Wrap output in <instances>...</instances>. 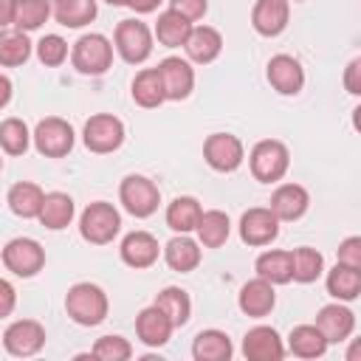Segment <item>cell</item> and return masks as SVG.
<instances>
[{"label": "cell", "instance_id": "30bf717a", "mask_svg": "<svg viewBox=\"0 0 361 361\" xmlns=\"http://www.w3.org/2000/svg\"><path fill=\"white\" fill-rule=\"evenodd\" d=\"M45 327L37 319H17L3 330V350L14 358H31L45 347Z\"/></svg>", "mask_w": 361, "mask_h": 361}, {"label": "cell", "instance_id": "cb8c5ba5", "mask_svg": "<svg viewBox=\"0 0 361 361\" xmlns=\"http://www.w3.org/2000/svg\"><path fill=\"white\" fill-rule=\"evenodd\" d=\"M254 271H257V276L268 279L271 285H288V282H293V254L282 251V248H268L257 257Z\"/></svg>", "mask_w": 361, "mask_h": 361}, {"label": "cell", "instance_id": "f907efd6", "mask_svg": "<svg viewBox=\"0 0 361 361\" xmlns=\"http://www.w3.org/2000/svg\"><path fill=\"white\" fill-rule=\"evenodd\" d=\"M353 127H355V133H361V104L353 110Z\"/></svg>", "mask_w": 361, "mask_h": 361}, {"label": "cell", "instance_id": "9c48e42d", "mask_svg": "<svg viewBox=\"0 0 361 361\" xmlns=\"http://www.w3.org/2000/svg\"><path fill=\"white\" fill-rule=\"evenodd\" d=\"M3 265L14 276L31 279L45 268V248L31 237H14L3 248Z\"/></svg>", "mask_w": 361, "mask_h": 361}, {"label": "cell", "instance_id": "9a60e30c", "mask_svg": "<svg viewBox=\"0 0 361 361\" xmlns=\"http://www.w3.org/2000/svg\"><path fill=\"white\" fill-rule=\"evenodd\" d=\"M164 254V248L158 245V240L149 234V231H130L121 237V245H118V257L124 265L135 268V271H144V268H152L158 262V257Z\"/></svg>", "mask_w": 361, "mask_h": 361}, {"label": "cell", "instance_id": "603a6c76", "mask_svg": "<svg viewBox=\"0 0 361 361\" xmlns=\"http://www.w3.org/2000/svg\"><path fill=\"white\" fill-rule=\"evenodd\" d=\"M200 240H192L189 234H175L164 245V262L178 274H192L200 265Z\"/></svg>", "mask_w": 361, "mask_h": 361}, {"label": "cell", "instance_id": "2e32d148", "mask_svg": "<svg viewBox=\"0 0 361 361\" xmlns=\"http://www.w3.org/2000/svg\"><path fill=\"white\" fill-rule=\"evenodd\" d=\"M290 23V0H257L251 8V25L259 37H279Z\"/></svg>", "mask_w": 361, "mask_h": 361}, {"label": "cell", "instance_id": "52a82bcc", "mask_svg": "<svg viewBox=\"0 0 361 361\" xmlns=\"http://www.w3.org/2000/svg\"><path fill=\"white\" fill-rule=\"evenodd\" d=\"M82 141L90 152L107 155L124 144V121L113 113H96L82 127Z\"/></svg>", "mask_w": 361, "mask_h": 361}, {"label": "cell", "instance_id": "1f68e13d", "mask_svg": "<svg viewBox=\"0 0 361 361\" xmlns=\"http://www.w3.org/2000/svg\"><path fill=\"white\" fill-rule=\"evenodd\" d=\"M327 293L336 299V302H355L361 296V271L344 265V262H336L330 271H327Z\"/></svg>", "mask_w": 361, "mask_h": 361}, {"label": "cell", "instance_id": "8fae6325", "mask_svg": "<svg viewBox=\"0 0 361 361\" xmlns=\"http://www.w3.org/2000/svg\"><path fill=\"white\" fill-rule=\"evenodd\" d=\"M279 217L271 212V206H254L248 212H243L240 217V240L251 248H262L271 245L279 237Z\"/></svg>", "mask_w": 361, "mask_h": 361}, {"label": "cell", "instance_id": "4dcf8cb0", "mask_svg": "<svg viewBox=\"0 0 361 361\" xmlns=\"http://www.w3.org/2000/svg\"><path fill=\"white\" fill-rule=\"evenodd\" d=\"M234 353L231 347V338L223 333V330H200L192 341V358L195 361H228Z\"/></svg>", "mask_w": 361, "mask_h": 361}, {"label": "cell", "instance_id": "ffe728a7", "mask_svg": "<svg viewBox=\"0 0 361 361\" xmlns=\"http://www.w3.org/2000/svg\"><path fill=\"white\" fill-rule=\"evenodd\" d=\"M237 305H240V310H243L245 316H251V319H265V316L274 310V305H276L274 285H271L268 279H262V276L248 279V282L240 288V293H237Z\"/></svg>", "mask_w": 361, "mask_h": 361}, {"label": "cell", "instance_id": "277c9868", "mask_svg": "<svg viewBox=\"0 0 361 361\" xmlns=\"http://www.w3.org/2000/svg\"><path fill=\"white\" fill-rule=\"evenodd\" d=\"M113 51H116V45L104 34L90 31V34H82L73 42V48H71V65L79 73H85V76H102L113 65Z\"/></svg>", "mask_w": 361, "mask_h": 361}, {"label": "cell", "instance_id": "836d02e7", "mask_svg": "<svg viewBox=\"0 0 361 361\" xmlns=\"http://www.w3.org/2000/svg\"><path fill=\"white\" fill-rule=\"evenodd\" d=\"M195 234H197L203 248H220V245H226V240L231 234V220L220 209H206L200 214V223H197Z\"/></svg>", "mask_w": 361, "mask_h": 361}, {"label": "cell", "instance_id": "60d3db41", "mask_svg": "<svg viewBox=\"0 0 361 361\" xmlns=\"http://www.w3.org/2000/svg\"><path fill=\"white\" fill-rule=\"evenodd\" d=\"M34 48H37V59L45 68H59L68 59V42L59 34H45Z\"/></svg>", "mask_w": 361, "mask_h": 361}, {"label": "cell", "instance_id": "4316f807", "mask_svg": "<svg viewBox=\"0 0 361 361\" xmlns=\"http://www.w3.org/2000/svg\"><path fill=\"white\" fill-rule=\"evenodd\" d=\"M327 347H330V341L319 330V324H296L288 333V350L296 358H322L327 353Z\"/></svg>", "mask_w": 361, "mask_h": 361}, {"label": "cell", "instance_id": "d6a6232c", "mask_svg": "<svg viewBox=\"0 0 361 361\" xmlns=\"http://www.w3.org/2000/svg\"><path fill=\"white\" fill-rule=\"evenodd\" d=\"M54 20L65 28H85L87 23L96 20L99 6L96 0H51Z\"/></svg>", "mask_w": 361, "mask_h": 361}, {"label": "cell", "instance_id": "bcb514c9", "mask_svg": "<svg viewBox=\"0 0 361 361\" xmlns=\"http://www.w3.org/2000/svg\"><path fill=\"white\" fill-rule=\"evenodd\" d=\"M164 0H130L127 8H133L135 14H152Z\"/></svg>", "mask_w": 361, "mask_h": 361}, {"label": "cell", "instance_id": "7a4b0ae2", "mask_svg": "<svg viewBox=\"0 0 361 361\" xmlns=\"http://www.w3.org/2000/svg\"><path fill=\"white\" fill-rule=\"evenodd\" d=\"M121 231V214L107 200H93L79 214V234L90 245H107Z\"/></svg>", "mask_w": 361, "mask_h": 361}, {"label": "cell", "instance_id": "6da1fadb", "mask_svg": "<svg viewBox=\"0 0 361 361\" xmlns=\"http://www.w3.org/2000/svg\"><path fill=\"white\" fill-rule=\"evenodd\" d=\"M65 313L79 327H96L107 319L110 299H107L104 288H99L93 282H76L65 293Z\"/></svg>", "mask_w": 361, "mask_h": 361}, {"label": "cell", "instance_id": "816d5d0a", "mask_svg": "<svg viewBox=\"0 0 361 361\" xmlns=\"http://www.w3.org/2000/svg\"><path fill=\"white\" fill-rule=\"evenodd\" d=\"M104 3H110V6H127L130 0H104Z\"/></svg>", "mask_w": 361, "mask_h": 361}, {"label": "cell", "instance_id": "ab89813d", "mask_svg": "<svg viewBox=\"0 0 361 361\" xmlns=\"http://www.w3.org/2000/svg\"><path fill=\"white\" fill-rule=\"evenodd\" d=\"M90 355L99 361H127L133 358V344L124 336H102L96 338Z\"/></svg>", "mask_w": 361, "mask_h": 361}, {"label": "cell", "instance_id": "d590c367", "mask_svg": "<svg viewBox=\"0 0 361 361\" xmlns=\"http://www.w3.org/2000/svg\"><path fill=\"white\" fill-rule=\"evenodd\" d=\"M31 144H34V130H28V124L23 118H14V116L3 118V124H0V147H3L6 155H11V158L25 155Z\"/></svg>", "mask_w": 361, "mask_h": 361}, {"label": "cell", "instance_id": "681fc988", "mask_svg": "<svg viewBox=\"0 0 361 361\" xmlns=\"http://www.w3.org/2000/svg\"><path fill=\"white\" fill-rule=\"evenodd\" d=\"M3 25H11V0H3Z\"/></svg>", "mask_w": 361, "mask_h": 361}, {"label": "cell", "instance_id": "ee69618b", "mask_svg": "<svg viewBox=\"0 0 361 361\" xmlns=\"http://www.w3.org/2000/svg\"><path fill=\"white\" fill-rule=\"evenodd\" d=\"M344 90L350 96H361V59L347 62V68H344Z\"/></svg>", "mask_w": 361, "mask_h": 361}, {"label": "cell", "instance_id": "7402d4cb", "mask_svg": "<svg viewBox=\"0 0 361 361\" xmlns=\"http://www.w3.org/2000/svg\"><path fill=\"white\" fill-rule=\"evenodd\" d=\"M183 51H186V59L189 62L209 65L223 51V34L217 28H212V25H195L192 34H189V39H186V45H183Z\"/></svg>", "mask_w": 361, "mask_h": 361}, {"label": "cell", "instance_id": "7dc6e473", "mask_svg": "<svg viewBox=\"0 0 361 361\" xmlns=\"http://www.w3.org/2000/svg\"><path fill=\"white\" fill-rule=\"evenodd\" d=\"M344 358H347V361H361V336H358V338H353V341L347 344Z\"/></svg>", "mask_w": 361, "mask_h": 361}, {"label": "cell", "instance_id": "7bdbcfd3", "mask_svg": "<svg viewBox=\"0 0 361 361\" xmlns=\"http://www.w3.org/2000/svg\"><path fill=\"white\" fill-rule=\"evenodd\" d=\"M169 8L195 23V20H203V17H206L209 0H169Z\"/></svg>", "mask_w": 361, "mask_h": 361}, {"label": "cell", "instance_id": "f6af8a7d", "mask_svg": "<svg viewBox=\"0 0 361 361\" xmlns=\"http://www.w3.org/2000/svg\"><path fill=\"white\" fill-rule=\"evenodd\" d=\"M0 296H3V307H0V316H11L14 310V285L8 279L0 282Z\"/></svg>", "mask_w": 361, "mask_h": 361}, {"label": "cell", "instance_id": "d6986e66", "mask_svg": "<svg viewBox=\"0 0 361 361\" xmlns=\"http://www.w3.org/2000/svg\"><path fill=\"white\" fill-rule=\"evenodd\" d=\"M172 330H175L172 319L158 305H149L135 316V336L147 347H164L172 338Z\"/></svg>", "mask_w": 361, "mask_h": 361}, {"label": "cell", "instance_id": "e575fe53", "mask_svg": "<svg viewBox=\"0 0 361 361\" xmlns=\"http://www.w3.org/2000/svg\"><path fill=\"white\" fill-rule=\"evenodd\" d=\"M51 14V0H11V25L17 31H37Z\"/></svg>", "mask_w": 361, "mask_h": 361}, {"label": "cell", "instance_id": "db71d44e", "mask_svg": "<svg viewBox=\"0 0 361 361\" xmlns=\"http://www.w3.org/2000/svg\"><path fill=\"white\" fill-rule=\"evenodd\" d=\"M358 59H361V56H358Z\"/></svg>", "mask_w": 361, "mask_h": 361}, {"label": "cell", "instance_id": "ac0fdd59", "mask_svg": "<svg viewBox=\"0 0 361 361\" xmlns=\"http://www.w3.org/2000/svg\"><path fill=\"white\" fill-rule=\"evenodd\" d=\"M307 209H310V195L302 183H279L271 195V212L282 223H293V220L305 217Z\"/></svg>", "mask_w": 361, "mask_h": 361}, {"label": "cell", "instance_id": "5bb4252c", "mask_svg": "<svg viewBox=\"0 0 361 361\" xmlns=\"http://www.w3.org/2000/svg\"><path fill=\"white\" fill-rule=\"evenodd\" d=\"M161 79H164V90H166V102H183L192 96L195 90V68L189 59L183 56H164L158 62Z\"/></svg>", "mask_w": 361, "mask_h": 361}, {"label": "cell", "instance_id": "f1b7e54d", "mask_svg": "<svg viewBox=\"0 0 361 361\" xmlns=\"http://www.w3.org/2000/svg\"><path fill=\"white\" fill-rule=\"evenodd\" d=\"M73 214H76V203H73V197L68 192H48L37 220L51 231H62V228L71 226Z\"/></svg>", "mask_w": 361, "mask_h": 361}, {"label": "cell", "instance_id": "484cf974", "mask_svg": "<svg viewBox=\"0 0 361 361\" xmlns=\"http://www.w3.org/2000/svg\"><path fill=\"white\" fill-rule=\"evenodd\" d=\"M6 203H8V209H11L17 217L34 220V217H39V212H42L45 192H42L37 183H31V180H17V183L8 189Z\"/></svg>", "mask_w": 361, "mask_h": 361}, {"label": "cell", "instance_id": "74e56055", "mask_svg": "<svg viewBox=\"0 0 361 361\" xmlns=\"http://www.w3.org/2000/svg\"><path fill=\"white\" fill-rule=\"evenodd\" d=\"M31 39L28 31H3L0 34V65L3 68H17L31 59Z\"/></svg>", "mask_w": 361, "mask_h": 361}, {"label": "cell", "instance_id": "e0dca14e", "mask_svg": "<svg viewBox=\"0 0 361 361\" xmlns=\"http://www.w3.org/2000/svg\"><path fill=\"white\" fill-rule=\"evenodd\" d=\"M243 355L248 361H279L285 355L282 336L268 324H257L243 336Z\"/></svg>", "mask_w": 361, "mask_h": 361}, {"label": "cell", "instance_id": "44dd1931", "mask_svg": "<svg viewBox=\"0 0 361 361\" xmlns=\"http://www.w3.org/2000/svg\"><path fill=\"white\" fill-rule=\"evenodd\" d=\"M316 324L327 336L330 344H338V341H347L353 336V330H355V313L347 307V302H330V305H324L319 310Z\"/></svg>", "mask_w": 361, "mask_h": 361}, {"label": "cell", "instance_id": "4fadbf2b", "mask_svg": "<svg viewBox=\"0 0 361 361\" xmlns=\"http://www.w3.org/2000/svg\"><path fill=\"white\" fill-rule=\"evenodd\" d=\"M265 79L279 96H296L305 87V68L290 54H276L265 65Z\"/></svg>", "mask_w": 361, "mask_h": 361}, {"label": "cell", "instance_id": "7c38bea8", "mask_svg": "<svg viewBox=\"0 0 361 361\" xmlns=\"http://www.w3.org/2000/svg\"><path fill=\"white\" fill-rule=\"evenodd\" d=\"M203 158L214 172H234L245 161V147L231 133H212L203 141Z\"/></svg>", "mask_w": 361, "mask_h": 361}, {"label": "cell", "instance_id": "c3c4849f", "mask_svg": "<svg viewBox=\"0 0 361 361\" xmlns=\"http://www.w3.org/2000/svg\"><path fill=\"white\" fill-rule=\"evenodd\" d=\"M0 87H3L0 107H6V104H8V99H11V79H8V76H0Z\"/></svg>", "mask_w": 361, "mask_h": 361}, {"label": "cell", "instance_id": "f35d334b", "mask_svg": "<svg viewBox=\"0 0 361 361\" xmlns=\"http://www.w3.org/2000/svg\"><path fill=\"white\" fill-rule=\"evenodd\" d=\"M290 254H293V282L310 285V282H316L324 274V257H322V251H316L310 245H299Z\"/></svg>", "mask_w": 361, "mask_h": 361}, {"label": "cell", "instance_id": "d4e9b609", "mask_svg": "<svg viewBox=\"0 0 361 361\" xmlns=\"http://www.w3.org/2000/svg\"><path fill=\"white\" fill-rule=\"evenodd\" d=\"M133 102L144 110H152V107H161L166 102V90H164V79H161V71L158 68H144L135 73L133 79Z\"/></svg>", "mask_w": 361, "mask_h": 361}, {"label": "cell", "instance_id": "8d00e7d4", "mask_svg": "<svg viewBox=\"0 0 361 361\" xmlns=\"http://www.w3.org/2000/svg\"><path fill=\"white\" fill-rule=\"evenodd\" d=\"M152 305H158V307L172 319L175 327H183V324L189 322V316H192V299H189V293H186L183 288H178V285H169V288L158 290V296H155Z\"/></svg>", "mask_w": 361, "mask_h": 361}, {"label": "cell", "instance_id": "3957f363", "mask_svg": "<svg viewBox=\"0 0 361 361\" xmlns=\"http://www.w3.org/2000/svg\"><path fill=\"white\" fill-rule=\"evenodd\" d=\"M152 39H155V31L135 20V17H127V20H118L116 31H113V45H116V54L127 62V65H144L152 54Z\"/></svg>", "mask_w": 361, "mask_h": 361}, {"label": "cell", "instance_id": "f5cc1de1", "mask_svg": "<svg viewBox=\"0 0 361 361\" xmlns=\"http://www.w3.org/2000/svg\"><path fill=\"white\" fill-rule=\"evenodd\" d=\"M293 3H305V0H293Z\"/></svg>", "mask_w": 361, "mask_h": 361}, {"label": "cell", "instance_id": "ba28073f", "mask_svg": "<svg viewBox=\"0 0 361 361\" xmlns=\"http://www.w3.org/2000/svg\"><path fill=\"white\" fill-rule=\"evenodd\" d=\"M73 127L59 116H45L34 127V149L45 158H65L73 149Z\"/></svg>", "mask_w": 361, "mask_h": 361}, {"label": "cell", "instance_id": "b9f144b4", "mask_svg": "<svg viewBox=\"0 0 361 361\" xmlns=\"http://www.w3.org/2000/svg\"><path fill=\"white\" fill-rule=\"evenodd\" d=\"M336 259L350 265V268H355V271H361V237L358 234L344 237L338 243V248H336Z\"/></svg>", "mask_w": 361, "mask_h": 361}, {"label": "cell", "instance_id": "5b68a950", "mask_svg": "<svg viewBox=\"0 0 361 361\" xmlns=\"http://www.w3.org/2000/svg\"><path fill=\"white\" fill-rule=\"evenodd\" d=\"M248 166H251V175L259 180V183H279L285 175H288V166H290V152L282 141L276 138H262L251 147L248 152Z\"/></svg>", "mask_w": 361, "mask_h": 361}, {"label": "cell", "instance_id": "8992f818", "mask_svg": "<svg viewBox=\"0 0 361 361\" xmlns=\"http://www.w3.org/2000/svg\"><path fill=\"white\" fill-rule=\"evenodd\" d=\"M118 200H121L127 214H133L138 220H147V217H152L158 212L161 189L147 175H127L118 183Z\"/></svg>", "mask_w": 361, "mask_h": 361}, {"label": "cell", "instance_id": "f546056e", "mask_svg": "<svg viewBox=\"0 0 361 361\" xmlns=\"http://www.w3.org/2000/svg\"><path fill=\"white\" fill-rule=\"evenodd\" d=\"M200 214H203V206H200L197 197H192V195H178V197L166 206V226H169L175 234H189V231L197 228Z\"/></svg>", "mask_w": 361, "mask_h": 361}, {"label": "cell", "instance_id": "83f0119b", "mask_svg": "<svg viewBox=\"0 0 361 361\" xmlns=\"http://www.w3.org/2000/svg\"><path fill=\"white\" fill-rule=\"evenodd\" d=\"M192 20H186L183 14H178V11H172V8H166V11H161L158 14V20H155V39L164 45V48H180V45H186V39H189V34H192Z\"/></svg>", "mask_w": 361, "mask_h": 361}]
</instances>
